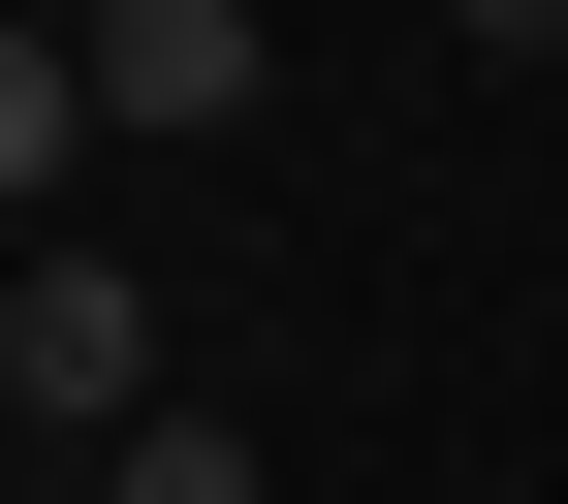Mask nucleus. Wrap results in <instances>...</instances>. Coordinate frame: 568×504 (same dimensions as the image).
<instances>
[{
    "mask_svg": "<svg viewBox=\"0 0 568 504\" xmlns=\"http://www.w3.org/2000/svg\"><path fill=\"white\" fill-rule=\"evenodd\" d=\"M0 410L95 473L126 410H159V284H126V253H0Z\"/></svg>",
    "mask_w": 568,
    "mask_h": 504,
    "instance_id": "f257e3e1",
    "label": "nucleus"
},
{
    "mask_svg": "<svg viewBox=\"0 0 568 504\" xmlns=\"http://www.w3.org/2000/svg\"><path fill=\"white\" fill-rule=\"evenodd\" d=\"M63 63H95V126H159V158H222V126L284 95V0H95Z\"/></svg>",
    "mask_w": 568,
    "mask_h": 504,
    "instance_id": "f03ea898",
    "label": "nucleus"
},
{
    "mask_svg": "<svg viewBox=\"0 0 568 504\" xmlns=\"http://www.w3.org/2000/svg\"><path fill=\"white\" fill-rule=\"evenodd\" d=\"M63 158H95V63L0 32V253H63Z\"/></svg>",
    "mask_w": 568,
    "mask_h": 504,
    "instance_id": "7ed1b4c3",
    "label": "nucleus"
},
{
    "mask_svg": "<svg viewBox=\"0 0 568 504\" xmlns=\"http://www.w3.org/2000/svg\"><path fill=\"white\" fill-rule=\"evenodd\" d=\"M95 504H284V473H253V410H190V379H159V410L95 442Z\"/></svg>",
    "mask_w": 568,
    "mask_h": 504,
    "instance_id": "20e7f679",
    "label": "nucleus"
},
{
    "mask_svg": "<svg viewBox=\"0 0 568 504\" xmlns=\"http://www.w3.org/2000/svg\"><path fill=\"white\" fill-rule=\"evenodd\" d=\"M443 32H474V63H568V0H443Z\"/></svg>",
    "mask_w": 568,
    "mask_h": 504,
    "instance_id": "39448f33",
    "label": "nucleus"
},
{
    "mask_svg": "<svg viewBox=\"0 0 568 504\" xmlns=\"http://www.w3.org/2000/svg\"><path fill=\"white\" fill-rule=\"evenodd\" d=\"M0 32H95V0H0Z\"/></svg>",
    "mask_w": 568,
    "mask_h": 504,
    "instance_id": "423d86ee",
    "label": "nucleus"
},
{
    "mask_svg": "<svg viewBox=\"0 0 568 504\" xmlns=\"http://www.w3.org/2000/svg\"><path fill=\"white\" fill-rule=\"evenodd\" d=\"M0 504H95V473H0Z\"/></svg>",
    "mask_w": 568,
    "mask_h": 504,
    "instance_id": "0eeeda50",
    "label": "nucleus"
}]
</instances>
